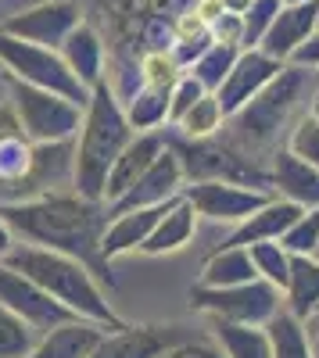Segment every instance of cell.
<instances>
[{
	"mask_svg": "<svg viewBox=\"0 0 319 358\" xmlns=\"http://www.w3.org/2000/svg\"><path fill=\"white\" fill-rule=\"evenodd\" d=\"M0 212H4V219L15 229L18 241L72 255L90 265L97 280L111 283L108 258L101 251L104 229L111 219V208L104 201H90L76 190H54V194H43L33 201L0 204Z\"/></svg>",
	"mask_w": 319,
	"mask_h": 358,
	"instance_id": "cell-1",
	"label": "cell"
},
{
	"mask_svg": "<svg viewBox=\"0 0 319 358\" xmlns=\"http://www.w3.org/2000/svg\"><path fill=\"white\" fill-rule=\"evenodd\" d=\"M319 86V69H302V65H283L280 76L248 101L237 115L226 118L219 136L244 151L255 162H269L280 151V136L291 133V126L309 111V101Z\"/></svg>",
	"mask_w": 319,
	"mask_h": 358,
	"instance_id": "cell-2",
	"label": "cell"
},
{
	"mask_svg": "<svg viewBox=\"0 0 319 358\" xmlns=\"http://www.w3.org/2000/svg\"><path fill=\"white\" fill-rule=\"evenodd\" d=\"M133 136H136V129L129 126L122 101L115 97V86L104 79L101 86L90 90V101H86V111H83V126L76 133L72 190L90 197V201H104L108 172Z\"/></svg>",
	"mask_w": 319,
	"mask_h": 358,
	"instance_id": "cell-3",
	"label": "cell"
},
{
	"mask_svg": "<svg viewBox=\"0 0 319 358\" xmlns=\"http://www.w3.org/2000/svg\"><path fill=\"white\" fill-rule=\"evenodd\" d=\"M0 262H8L11 268L25 273L33 283H40L50 297H57L65 308H72L79 319H94V322H104V326H122V319L115 315V308L108 305V297L101 290V280L94 276V268L72 258V255H62V251H50V248H36V244H25L18 241Z\"/></svg>",
	"mask_w": 319,
	"mask_h": 358,
	"instance_id": "cell-4",
	"label": "cell"
},
{
	"mask_svg": "<svg viewBox=\"0 0 319 358\" xmlns=\"http://www.w3.org/2000/svg\"><path fill=\"white\" fill-rule=\"evenodd\" d=\"M169 143H172V151L180 155V165L187 172V183H194V179H229V183H244V187L273 194L269 165L248 158L226 136L187 140L180 133H169Z\"/></svg>",
	"mask_w": 319,
	"mask_h": 358,
	"instance_id": "cell-5",
	"label": "cell"
},
{
	"mask_svg": "<svg viewBox=\"0 0 319 358\" xmlns=\"http://www.w3.org/2000/svg\"><path fill=\"white\" fill-rule=\"evenodd\" d=\"M0 65L8 69V76H15L29 86H40V90H54V94H62L83 108L90 101V86L79 83V76L65 65L62 50H54V47L18 40L0 29Z\"/></svg>",
	"mask_w": 319,
	"mask_h": 358,
	"instance_id": "cell-6",
	"label": "cell"
},
{
	"mask_svg": "<svg viewBox=\"0 0 319 358\" xmlns=\"http://www.w3.org/2000/svg\"><path fill=\"white\" fill-rule=\"evenodd\" d=\"M8 90H11V108L18 115V122L25 129V136L33 143H50V140H72L83 126V104L54 94V90H40L29 86L15 76H8Z\"/></svg>",
	"mask_w": 319,
	"mask_h": 358,
	"instance_id": "cell-7",
	"label": "cell"
},
{
	"mask_svg": "<svg viewBox=\"0 0 319 358\" xmlns=\"http://www.w3.org/2000/svg\"><path fill=\"white\" fill-rule=\"evenodd\" d=\"M190 308L201 312L205 319L266 326L283 308V290H276L266 280H251V283H237V287H205V283H197L190 290Z\"/></svg>",
	"mask_w": 319,
	"mask_h": 358,
	"instance_id": "cell-8",
	"label": "cell"
},
{
	"mask_svg": "<svg viewBox=\"0 0 319 358\" xmlns=\"http://www.w3.org/2000/svg\"><path fill=\"white\" fill-rule=\"evenodd\" d=\"M183 197L194 204L197 219L237 226L248 215H255L273 194L244 187V183H229V179H194V183L183 187Z\"/></svg>",
	"mask_w": 319,
	"mask_h": 358,
	"instance_id": "cell-9",
	"label": "cell"
},
{
	"mask_svg": "<svg viewBox=\"0 0 319 358\" xmlns=\"http://www.w3.org/2000/svg\"><path fill=\"white\" fill-rule=\"evenodd\" d=\"M0 305H8L11 312H18L33 330L47 334L54 330L57 322H69L76 319L72 308H65L57 297H50L40 283H33L25 273L11 268L8 262H0Z\"/></svg>",
	"mask_w": 319,
	"mask_h": 358,
	"instance_id": "cell-10",
	"label": "cell"
},
{
	"mask_svg": "<svg viewBox=\"0 0 319 358\" xmlns=\"http://www.w3.org/2000/svg\"><path fill=\"white\" fill-rule=\"evenodd\" d=\"M194 337L187 326H158V322H143V326H115V330H108L97 348L86 355V358H162L169 348H176L180 341Z\"/></svg>",
	"mask_w": 319,
	"mask_h": 358,
	"instance_id": "cell-11",
	"label": "cell"
},
{
	"mask_svg": "<svg viewBox=\"0 0 319 358\" xmlns=\"http://www.w3.org/2000/svg\"><path fill=\"white\" fill-rule=\"evenodd\" d=\"M280 69H283V62H276V57L266 54L262 47H244L237 54L234 69H229V76L222 79V86L215 90V97H219L226 118L237 115L248 101H255L258 94H262V90L280 76Z\"/></svg>",
	"mask_w": 319,
	"mask_h": 358,
	"instance_id": "cell-12",
	"label": "cell"
},
{
	"mask_svg": "<svg viewBox=\"0 0 319 358\" xmlns=\"http://www.w3.org/2000/svg\"><path fill=\"white\" fill-rule=\"evenodd\" d=\"M79 25V8L69 4V0H47V4H36L22 15H11L0 22V29L18 40H29V43H43V47H62L65 36Z\"/></svg>",
	"mask_w": 319,
	"mask_h": 358,
	"instance_id": "cell-13",
	"label": "cell"
},
{
	"mask_svg": "<svg viewBox=\"0 0 319 358\" xmlns=\"http://www.w3.org/2000/svg\"><path fill=\"white\" fill-rule=\"evenodd\" d=\"M187 187V172L180 165V155L172 151V143L155 158V165L143 172L136 183L129 187V194L122 201L111 204V212H129V208H155V204H165L172 197H180Z\"/></svg>",
	"mask_w": 319,
	"mask_h": 358,
	"instance_id": "cell-14",
	"label": "cell"
},
{
	"mask_svg": "<svg viewBox=\"0 0 319 358\" xmlns=\"http://www.w3.org/2000/svg\"><path fill=\"white\" fill-rule=\"evenodd\" d=\"M169 147V133L165 129H151V133H136L126 151L115 158L111 172H108V183H104V204L111 208L115 201H122L129 194V187L136 183V179L148 172L155 165V158Z\"/></svg>",
	"mask_w": 319,
	"mask_h": 358,
	"instance_id": "cell-15",
	"label": "cell"
},
{
	"mask_svg": "<svg viewBox=\"0 0 319 358\" xmlns=\"http://www.w3.org/2000/svg\"><path fill=\"white\" fill-rule=\"evenodd\" d=\"M319 29V0H305V4H280L269 33L262 40V50L273 54L276 62H291L295 50Z\"/></svg>",
	"mask_w": 319,
	"mask_h": 358,
	"instance_id": "cell-16",
	"label": "cell"
},
{
	"mask_svg": "<svg viewBox=\"0 0 319 358\" xmlns=\"http://www.w3.org/2000/svg\"><path fill=\"white\" fill-rule=\"evenodd\" d=\"M111 330L104 322H94V319H69V322H57L54 330L40 334L36 348L29 351L25 358H86L97 341Z\"/></svg>",
	"mask_w": 319,
	"mask_h": 358,
	"instance_id": "cell-17",
	"label": "cell"
},
{
	"mask_svg": "<svg viewBox=\"0 0 319 358\" xmlns=\"http://www.w3.org/2000/svg\"><path fill=\"white\" fill-rule=\"evenodd\" d=\"M269 179L276 197H287L302 208H319V169L291 155L287 147L269 158Z\"/></svg>",
	"mask_w": 319,
	"mask_h": 358,
	"instance_id": "cell-18",
	"label": "cell"
},
{
	"mask_svg": "<svg viewBox=\"0 0 319 358\" xmlns=\"http://www.w3.org/2000/svg\"><path fill=\"white\" fill-rule=\"evenodd\" d=\"M302 212H305L302 204L273 194L255 215H248L244 222H237L234 233H229L222 244H241V248H248V244H258V241H280V236L295 226V219H298Z\"/></svg>",
	"mask_w": 319,
	"mask_h": 358,
	"instance_id": "cell-19",
	"label": "cell"
},
{
	"mask_svg": "<svg viewBox=\"0 0 319 358\" xmlns=\"http://www.w3.org/2000/svg\"><path fill=\"white\" fill-rule=\"evenodd\" d=\"M165 204H169V201H165ZM165 204H155V208H129V212H111L108 229H104V241H101L104 258L111 262V258H119V255L140 251L143 244H148L155 222L162 219Z\"/></svg>",
	"mask_w": 319,
	"mask_h": 358,
	"instance_id": "cell-20",
	"label": "cell"
},
{
	"mask_svg": "<svg viewBox=\"0 0 319 358\" xmlns=\"http://www.w3.org/2000/svg\"><path fill=\"white\" fill-rule=\"evenodd\" d=\"M194 233H197V212H194V204L180 194V197H172L165 204L162 219L155 222L148 244H143L140 251L143 255H172V251L187 248L194 241Z\"/></svg>",
	"mask_w": 319,
	"mask_h": 358,
	"instance_id": "cell-21",
	"label": "cell"
},
{
	"mask_svg": "<svg viewBox=\"0 0 319 358\" xmlns=\"http://www.w3.org/2000/svg\"><path fill=\"white\" fill-rule=\"evenodd\" d=\"M62 50V57H65V65L79 76V83L83 86H101L104 83V43H101V36L94 33L90 25H76L72 33L65 36V43L57 47Z\"/></svg>",
	"mask_w": 319,
	"mask_h": 358,
	"instance_id": "cell-22",
	"label": "cell"
},
{
	"mask_svg": "<svg viewBox=\"0 0 319 358\" xmlns=\"http://www.w3.org/2000/svg\"><path fill=\"white\" fill-rule=\"evenodd\" d=\"M208 326L226 358H273V337L266 326L226 322V319H208Z\"/></svg>",
	"mask_w": 319,
	"mask_h": 358,
	"instance_id": "cell-23",
	"label": "cell"
},
{
	"mask_svg": "<svg viewBox=\"0 0 319 358\" xmlns=\"http://www.w3.org/2000/svg\"><path fill=\"white\" fill-rule=\"evenodd\" d=\"M258 280L251 251L241 244H222L208 255V262L201 265V280L205 287H237V283H251Z\"/></svg>",
	"mask_w": 319,
	"mask_h": 358,
	"instance_id": "cell-24",
	"label": "cell"
},
{
	"mask_svg": "<svg viewBox=\"0 0 319 358\" xmlns=\"http://www.w3.org/2000/svg\"><path fill=\"white\" fill-rule=\"evenodd\" d=\"M283 308L302 322L312 312H319V258L316 255H295L291 280L283 287Z\"/></svg>",
	"mask_w": 319,
	"mask_h": 358,
	"instance_id": "cell-25",
	"label": "cell"
},
{
	"mask_svg": "<svg viewBox=\"0 0 319 358\" xmlns=\"http://www.w3.org/2000/svg\"><path fill=\"white\" fill-rule=\"evenodd\" d=\"M122 111H126L129 126L136 133L162 129V126H169V90L136 83L129 94H126V101H122Z\"/></svg>",
	"mask_w": 319,
	"mask_h": 358,
	"instance_id": "cell-26",
	"label": "cell"
},
{
	"mask_svg": "<svg viewBox=\"0 0 319 358\" xmlns=\"http://www.w3.org/2000/svg\"><path fill=\"white\" fill-rule=\"evenodd\" d=\"M266 330L273 337V358H312V348H309V337H305V322L295 319L287 308H280Z\"/></svg>",
	"mask_w": 319,
	"mask_h": 358,
	"instance_id": "cell-27",
	"label": "cell"
},
{
	"mask_svg": "<svg viewBox=\"0 0 319 358\" xmlns=\"http://www.w3.org/2000/svg\"><path fill=\"white\" fill-rule=\"evenodd\" d=\"M222 126H226V111H222L219 97L215 94H205L176 126H169V129H176L187 140H205V136H219Z\"/></svg>",
	"mask_w": 319,
	"mask_h": 358,
	"instance_id": "cell-28",
	"label": "cell"
},
{
	"mask_svg": "<svg viewBox=\"0 0 319 358\" xmlns=\"http://www.w3.org/2000/svg\"><path fill=\"white\" fill-rule=\"evenodd\" d=\"M248 251H251V262H255L258 280H266V283H273L276 290H283L287 280H291L295 255L287 251L280 241H258V244H248Z\"/></svg>",
	"mask_w": 319,
	"mask_h": 358,
	"instance_id": "cell-29",
	"label": "cell"
},
{
	"mask_svg": "<svg viewBox=\"0 0 319 358\" xmlns=\"http://www.w3.org/2000/svg\"><path fill=\"white\" fill-rule=\"evenodd\" d=\"M237 54H241V47H229V43H215L212 40V47L201 54V57H194V65H187V72L205 90H212V94H215V90L222 86V79L229 76V69H234Z\"/></svg>",
	"mask_w": 319,
	"mask_h": 358,
	"instance_id": "cell-30",
	"label": "cell"
},
{
	"mask_svg": "<svg viewBox=\"0 0 319 358\" xmlns=\"http://www.w3.org/2000/svg\"><path fill=\"white\" fill-rule=\"evenodd\" d=\"M36 341H40V330H33L8 305H0V358H25L36 348Z\"/></svg>",
	"mask_w": 319,
	"mask_h": 358,
	"instance_id": "cell-31",
	"label": "cell"
},
{
	"mask_svg": "<svg viewBox=\"0 0 319 358\" xmlns=\"http://www.w3.org/2000/svg\"><path fill=\"white\" fill-rule=\"evenodd\" d=\"M187 69L180 65V57L172 54L169 47H155L140 57V69H136V79L148 83V86H162V90H172L176 79L183 76Z\"/></svg>",
	"mask_w": 319,
	"mask_h": 358,
	"instance_id": "cell-32",
	"label": "cell"
},
{
	"mask_svg": "<svg viewBox=\"0 0 319 358\" xmlns=\"http://www.w3.org/2000/svg\"><path fill=\"white\" fill-rule=\"evenodd\" d=\"M283 147H287L291 155H298L302 162H309V165L319 169V118H316L312 111H305L298 122L291 126V133H287Z\"/></svg>",
	"mask_w": 319,
	"mask_h": 358,
	"instance_id": "cell-33",
	"label": "cell"
},
{
	"mask_svg": "<svg viewBox=\"0 0 319 358\" xmlns=\"http://www.w3.org/2000/svg\"><path fill=\"white\" fill-rule=\"evenodd\" d=\"M280 244L291 255H316V248H319V208H305L295 219V226L280 236Z\"/></svg>",
	"mask_w": 319,
	"mask_h": 358,
	"instance_id": "cell-34",
	"label": "cell"
},
{
	"mask_svg": "<svg viewBox=\"0 0 319 358\" xmlns=\"http://www.w3.org/2000/svg\"><path fill=\"white\" fill-rule=\"evenodd\" d=\"M276 11L280 0H251V8L244 11V47H262Z\"/></svg>",
	"mask_w": 319,
	"mask_h": 358,
	"instance_id": "cell-35",
	"label": "cell"
},
{
	"mask_svg": "<svg viewBox=\"0 0 319 358\" xmlns=\"http://www.w3.org/2000/svg\"><path fill=\"white\" fill-rule=\"evenodd\" d=\"M205 94H212V90H205L190 72H183V76L176 79V86L169 90V126H176L180 118H183L201 97H205Z\"/></svg>",
	"mask_w": 319,
	"mask_h": 358,
	"instance_id": "cell-36",
	"label": "cell"
},
{
	"mask_svg": "<svg viewBox=\"0 0 319 358\" xmlns=\"http://www.w3.org/2000/svg\"><path fill=\"white\" fill-rule=\"evenodd\" d=\"M162 358H226V351L219 348V341L215 337H187V341H180L176 348H169Z\"/></svg>",
	"mask_w": 319,
	"mask_h": 358,
	"instance_id": "cell-37",
	"label": "cell"
},
{
	"mask_svg": "<svg viewBox=\"0 0 319 358\" xmlns=\"http://www.w3.org/2000/svg\"><path fill=\"white\" fill-rule=\"evenodd\" d=\"M212 40H215V43H229V47H241V50H244V15L222 11V15L212 22Z\"/></svg>",
	"mask_w": 319,
	"mask_h": 358,
	"instance_id": "cell-38",
	"label": "cell"
},
{
	"mask_svg": "<svg viewBox=\"0 0 319 358\" xmlns=\"http://www.w3.org/2000/svg\"><path fill=\"white\" fill-rule=\"evenodd\" d=\"M287 65H302V69H319V29L295 50V57Z\"/></svg>",
	"mask_w": 319,
	"mask_h": 358,
	"instance_id": "cell-39",
	"label": "cell"
},
{
	"mask_svg": "<svg viewBox=\"0 0 319 358\" xmlns=\"http://www.w3.org/2000/svg\"><path fill=\"white\" fill-rule=\"evenodd\" d=\"M18 133H25V129H22V122H18L15 108H11V104H0V143H4L8 136H18Z\"/></svg>",
	"mask_w": 319,
	"mask_h": 358,
	"instance_id": "cell-40",
	"label": "cell"
},
{
	"mask_svg": "<svg viewBox=\"0 0 319 358\" xmlns=\"http://www.w3.org/2000/svg\"><path fill=\"white\" fill-rule=\"evenodd\" d=\"M305 337H309L312 358H319V312H312V315L305 319Z\"/></svg>",
	"mask_w": 319,
	"mask_h": 358,
	"instance_id": "cell-41",
	"label": "cell"
},
{
	"mask_svg": "<svg viewBox=\"0 0 319 358\" xmlns=\"http://www.w3.org/2000/svg\"><path fill=\"white\" fill-rule=\"evenodd\" d=\"M18 244V236H15V229L8 226V219H4V212H0V258H4L11 248Z\"/></svg>",
	"mask_w": 319,
	"mask_h": 358,
	"instance_id": "cell-42",
	"label": "cell"
},
{
	"mask_svg": "<svg viewBox=\"0 0 319 358\" xmlns=\"http://www.w3.org/2000/svg\"><path fill=\"white\" fill-rule=\"evenodd\" d=\"M309 111L319 118V86H316V94H312V101H309Z\"/></svg>",
	"mask_w": 319,
	"mask_h": 358,
	"instance_id": "cell-43",
	"label": "cell"
},
{
	"mask_svg": "<svg viewBox=\"0 0 319 358\" xmlns=\"http://www.w3.org/2000/svg\"><path fill=\"white\" fill-rule=\"evenodd\" d=\"M280 4H305V0H280Z\"/></svg>",
	"mask_w": 319,
	"mask_h": 358,
	"instance_id": "cell-44",
	"label": "cell"
},
{
	"mask_svg": "<svg viewBox=\"0 0 319 358\" xmlns=\"http://www.w3.org/2000/svg\"><path fill=\"white\" fill-rule=\"evenodd\" d=\"M316 258H319V248H316Z\"/></svg>",
	"mask_w": 319,
	"mask_h": 358,
	"instance_id": "cell-45",
	"label": "cell"
}]
</instances>
